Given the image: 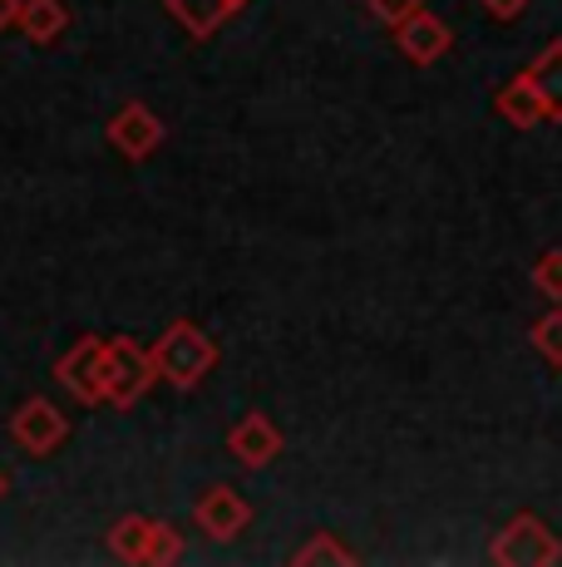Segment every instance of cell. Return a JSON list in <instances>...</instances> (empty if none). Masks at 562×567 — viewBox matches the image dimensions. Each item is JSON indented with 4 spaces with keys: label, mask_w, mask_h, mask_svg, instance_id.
<instances>
[{
    "label": "cell",
    "mask_w": 562,
    "mask_h": 567,
    "mask_svg": "<svg viewBox=\"0 0 562 567\" xmlns=\"http://www.w3.org/2000/svg\"><path fill=\"white\" fill-rule=\"evenodd\" d=\"M227 454H232L242 468H267L281 454V430L262 410L242 414V420L232 424V434H227Z\"/></svg>",
    "instance_id": "9c48e42d"
},
{
    "label": "cell",
    "mask_w": 562,
    "mask_h": 567,
    "mask_svg": "<svg viewBox=\"0 0 562 567\" xmlns=\"http://www.w3.org/2000/svg\"><path fill=\"white\" fill-rule=\"evenodd\" d=\"M227 6H232V10H242V6H247V0H227Z\"/></svg>",
    "instance_id": "7402d4cb"
},
{
    "label": "cell",
    "mask_w": 562,
    "mask_h": 567,
    "mask_svg": "<svg viewBox=\"0 0 562 567\" xmlns=\"http://www.w3.org/2000/svg\"><path fill=\"white\" fill-rule=\"evenodd\" d=\"M168 16L178 20L192 40H208L222 30V20L232 16V6H227V0H168Z\"/></svg>",
    "instance_id": "7c38bea8"
},
{
    "label": "cell",
    "mask_w": 562,
    "mask_h": 567,
    "mask_svg": "<svg viewBox=\"0 0 562 567\" xmlns=\"http://www.w3.org/2000/svg\"><path fill=\"white\" fill-rule=\"evenodd\" d=\"M154 380H158V370L144 346L128 341V336L110 341V355H104V400H110V405H118V410L138 405Z\"/></svg>",
    "instance_id": "3957f363"
},
{
    "label": "cell",
    "mask_w": 562,
    "mask_h": 567,
    "mask_svg": "<svg viewBox=\"0 0 562 567\" xmlns=\"http://www.w3.org/2000/svg\"><path fill=\"white\" fill-rule=\"evenodd\" d=\"M15 20H20V0H0V35H6Z\"/></svg>",
    "instance_id": "44dd1931"
},
{
    "label": "cell",
    "mask_w": 562,
    "mask_h": 567,
    "mask_svg": "<svg viewBox=\"0 0 562 567\" xmlns=\"http://www.w3.org/2000/svg\"><path fill=\"white\" fill-rule=\"evenodd\" d=\"M523 74L533 80V90H538V100H543L548 118H558L562 124V40H553V45L538 54Z\"/></svg>",
    "instance_id": "8fae6325"
},
{
    "label": "cell",
    "mask_w": 562,
    "mask_h": 567,
    "mask_svg": "<svg viewBox=\"0 0 562 567\" xmlns=\"http://www.w3.org/2000/svg\"><path fill=\"white\" fill-rule=\"evenodd\" d=\"M533 287L543 291L548 301H562V247H553V252H543L533 261Z\"/></svg>",
    "instance_id": "ac0fdd59"
},
{
    "label": "cell",
    "mask_w": 562,
    "mask_h": 567,
    "mask_svg": "<svg viewBox=\"0 0 562 567\" xmlns=\"http://www.w3.org/2000/svg\"><path fill=\"white\" fill-rule=\"evenodd\" d=\"M395 45H399V54H405L409 64H435V60H445V54L454 50V30L435 16V10H415L409 20H399L395 25Z\"/></svg>",
    "instance_id": "ba28073f"
},
{
    "label": "cell",
    "mask_w": 562,
    "mask_h": 567,
    "mask_svg": "<svg viewBox=\"0 0 562 567\" xmlns=\"http://www.w3.org/2000/svg\"><path fill=\"white\" fill-rule=\"evenodd\" d=\"M110 144H114L124 158L144 163L148 154H158V144H164V118H158L144 100L124 104V109H118V114L110 118Z\"/></svg>",
    "instance_id": "8992f818"
},
{
    "label": "cell",
    "mask_w": 562,
    "mask_h": 567,
    "mask_svg": "<svg viewBox=\"0 0 562 567\" xmlns=\"http://www.w3.org/2000/svg\"><path fill=\"white\" fill-rule=\"evenodd\" d=\"M493 563L503 567H553L562 563V543L538 514H518L503 523V533L493 538Z\"/></svg>",
    "instance_id": "7a4b0ae2"
},
{
    "label": "cell",
    "mask_w": 562,
    "mask_h": 567,
    "mask_svg": "<svg viewBox=\"0 0 562 567\" xmlns=\"http://www.w3.org/2000/svg\"><path fill=\"white\" fill-rule=\"evenodd\" d=\"M0 498H6V474H0Z\"/></svg>",
    "instance_id": "603a6c76"
},
{
    "label": "cell",
    "mask_w": 562,
    "mask_h": 567,
    "mask_svg": "<svg viewBox=\"0 0 562 567\" xmlns=\"http://www.w3.org/2000/svg\"><path fill=\"white\" fill-rule=\"evenodd\" d=\"M192 523H198L208 538H218V543H232L237 533L252 523V508H247V498L237 494V488H227V484H212L208 494L192 504Z\"/></svg>",
    "instance_id": "52a82bcc"
},
{
    "label": "cell",
    "mask_w": 562,
    "mask_h": 567,
    "mask_svg": "<svg viewBox=\"0 0 562 567\" xmlns=\"http://www.w3.org/2000/svg\"><path fill=\"white\" fill-rule=\"evenodd\" d=\"M10 440H15L25 454L45 460V454H55L60 444L70 440V420H64L45 395H35V400H25V405L10 414Z\"/></svg>",
    "instance_id": "5b68a950"
},
{
    "label": "cell",
    "mask_w": 562,
    "mask_h": 567,
    "mask_svg": "<svg viewBox=\"0 0 562 567\" xmlns=\"http://www.w3.org/2000/svg\"><path fill=\"white\" fill-rule=\"evenodd\" d=\"M499 114L508 118V124H518V128H533V124H543L548 118V109H543V100H538V90H533L528 74H518V80H508L499 90Z\"/></svg>",
    "instance_id": "4fadbf2b"
},
{
    "label": "cell",
    "mask_w": 562,
    "mask_h": 567,
    "mask_svg": "<svg viewBox=\"0 0 562 567\" xmlns=\"http://www.w3.org/2000/svg\"><path fill=\"white\" fill-rule=\"evenodd\" d=\"M148 355H154L158 380H168L173 390H192L212 375V365H218V341L192 321H173L168 331L154 341Z\"/></svg>",
    "instance_id": "6da1fadb"
},
{
    "label": "cell",
    "mask_w": 562,
    "mask_h": 567,
    "mask_svg": "<svg viewBox=\"0 0 562 567\" xmlns=\"http://www.w3.org/2000/svg\"><path fill=\"white\" fill-rule=\"evenodd\" d=\"M296 567H345V563H355V553L345 548V543H336L331 533H316V538L306 543V548H296V558H291Z\"/></svg>",
    "instance_id": "9a60e30c"
},
{
    "label": "cell",
    "mask_w": 562,
    "mask_h": 567,
    "mask_svg": "<svg viewBox=\"0 0 562 567\" xmlns=\"http://www.w3.org/2000/svg\"><path fill=\"white\" fill-rule=\"evenodd\" d=\"M178 558H183V533L173 528V523H154V528H148V543H144V563L168 567Z\"/></svg>",
    "instance_id": "2e32d148"
},
{
    "label": "cell",
    "mask_w": 562,
    "mask_h": 567,
    "mask_svg": "<svg viewBox=\"0 0 562 567\" xmlns=\"http://www.w3.org/2000/svg\"><path fill=\"white\" fill-rule=\"evenodd\" d=\"M533 351L543 355L548 365H562V307L548 311L543 321H533Z\"/></svg>",
    "instance_id": "e0dca14e"
},
{
    "label": "cell",
    "mask_w": 562,
    "mask_h": 567,
    "mask_svg": "<svg viewBox=\"0 0 562 567\" xmlns=\"http://www.w3.org/2000/svg\"><path fill=\"white\" fill-rule=\"evenodd\" d=\"M365 6H371V16L381 20V25H399V20H409L415 16V10H425V0H365Z\"/></svg>",
    "instance_id": "d6986e66"
},
{
    "label": "cell",
    "mask_w": 562,
    "mask_h": 567,
    "mask_svg": "<svg viewBox=\"0 0 562 567\" xmlns=\"http://www.w3.org/2000/svg\"><path fill=\"white\" fill-rule=\"evenodd\" d=\"M104 355H110V341L84 336L55 361V380L80 405H104Z\"/></svg>",
    "instance_id": "277c9868"
},
{
    "label": "cell",
    "mask_w": 562,
    "mask_h": 567,
    "mask_svg": "<svg viewBox=\"0 0 562 567\" xmlns=\"http://www.w3.org/2000/svg\"><path fill=\"white\" fill-rule=\"evenodd\" d=\"M20 35L35 40V45H50L70 30V6L64 0H20Z\"/></svg>",
    "instance_id": "30bf717a"
},
{
    "label": "cell",
    "mask_w": 562,
    "mask_h": 567,
    "mask_svg": "<svg viewBox=\"0 0 562 567\" xmlns=\"http://www.w3.org/2000/svg\"><path fill=\"white\" fill-rule=\"evenodd\" d=\"M479 6L489 10L493 20H503V25H508V20H518L528 10V0H479Z\"/></svg>",
    "instance_id": "ffe728a7"
},
{
    "label": "cell",
    "mask_w": 562,
    "mask_h": 567,
    "mask_svg": "<svg viewBox=\"0 0 562 567\" xmlns=\"http://www.w3.org/2000/svg\"><path fill=\"white\" fill-rule=\"evenodd\" d=\"M148 528H154V518H144V514L118 518L114 528H110V553H114V558H124V563H144Z\"/></svg>",
    "instance_id": "5bb4252c"
}]
</instances>
